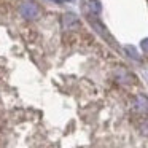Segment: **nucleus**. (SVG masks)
<instances>
[{
	"label": "nucleus",
	"instance_id": "nucleus-7",
	"mask_svg": "<svg viewBox=\"0 0 148 148\" xmlns=\"http://www.w3.org/2000/svg\"><path fill=\"white\" fill-rule=\"evenodd\" d=\"M65 2H72V0H65Z\"/></svg>",
	"mask_w": 148,
	"mask_h": 148
},
{
	"label": "nucleus",
	"instance_id": "nucleus-3",
	"mask_svg": "<svg viewBox=\"0 0 148 148\" xmlns=\"http://www.w3.org/2000/svg\"><path fill=\"white\" fill-rule=\"evenodd\" d=\"M62 24H64L65 29H73L78 24V19L73 14H64V16H62Z\"/></svg>",
	"mask_w": 148,
	"mask_h": 148
},
{
	"label": "nucleus",
	"instance_id": "nucleus-5",
	"mask_svg": "<svg viewBox=\"0 0 148 148\" xmlns=\"http://www.w3.org/2000/svg\"><path fill=\"white\" fill-rule=\"evenodd\" d=\"M140 46H142V49H143V53H145V54H148V38L142 40Z\"/></svg>",
	"mask_w": 148,
	"mask_h": 148
},
{
	"label": "nucleus",
	"instance_id": "nucleus-4",
	"mask_svg": "<svg viewBox=\"0 0 148 148\" xmlns=\"http://www.w3.org/2000/svg\"><path fill=\"white\" fill-rule=\"evenodd\" d=\"M89 7H91V11H92L94 16L100 13V3L97 0H89Z\"/></svg>",
	"mask_w": 148,
	"mask_h": 148
},
{
	"label": "nucleus",
	"instance_id": "nucleus-6",
	"mask_svg": "<svg viewBox=\"0 0 148 148\" xmlns=\"http://www.w3.org/2000/svg\"><path fill=\"white\" fill-rule=\"evenodd\" d=\"M127 53H129V54H131V56H132V58H135V59H138V56H137V53H135V51H134V48H127Z\"/></svg>",
	"mask_w": 148,
	"mask_h": 148
},
{
	"label": "nucleus",
	"instance_id": "nucleus-2",
	"mask_svg": "<svg viewBox=\"0 0 148 148\" xmlns=\"http://www.w3.org/2000/svg\"><path fill=\"white\" fill-rule=\"evenodd\" d=\"M135 110L138 113H147L148 112V99L145 96H138L135 99Z\"/></svg>",
	"mask_w": 148,
	"mask_h": 148
},
{
	"label": "nucleus",
	"instance_id": "nucleus-1",
	"mask_svg": "<svg viewBox=\"0 0 148 148\" xmlns=\"http://www.w3.org/2000/svg\"><path fill=\"white\" fill-rule=\"evenodd\" d=\"M19 13H21V16H23V18L32 21V19H37V18H38L40 10H38V7H37L35 3H30V2H27V3L21 5Z\"/></svg>",
	"mask_w": 148,
	"mask_h": 148
}]
</instances>
